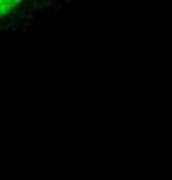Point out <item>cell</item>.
<instances>
[{"label":"cell","instance_id":"cell-1","mask_svg":"<svg viewBox=\"0 0 172 180\" xmlns=\"http://www.w3.org/2000/svg\"><path fill=\"white\" fill-rule=\"evenodd\" d=\"M25 4V0H0V17H5Z\"/></svg>","mask_w":172,"mask_h":180}]
</instances>
